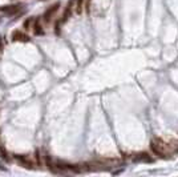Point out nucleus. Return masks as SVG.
I'll list each match as a JSON object with an SVG mask.
<instances>
[{
    "label": "nucleus",
    "instance_id": "3",
    "mask_svg": "<svg viewBox=\"0 0 178 177\" xmlns=\"http://www.w3.org/2000/svg\"><path fill=\"white\" fill-rule=\"evenodd\" d=\"M12 40L13 41L27 43V41H29V36H27L25 33H23L21 31H15V32H12Z\"/></svg>",
    "mask_w": 178,
    "mask_h": 177
},
{
    "label": "nucleus",
    "instance_id": "4",
    "mask_svg": "<svg viewBox=\"0 0 178 177\" xmlns=\"http://www.w3.org/2000/svg\"><path fill=\"white\" fill-rule=\"evenodd\" d=\"M20 9V5H5V7H0V11L2 12H5V13H16Z\"/></svg>",
    "mask_w": 178,
    "mask_h": 177
},
{
    "label": "nucleus",
    "instance_id": "1",
    "mask_svg": "<svg viewBox=\"0 0 178 177\" xmlns=\"http://www.w3.org/2000/svg\"><path fill=\"white\" fill-rule=\"evenodd\" d=\"M150 149L153 151L154 155H157L161 159L167 157V145L165 143L160 141V140H156V141L150 143Z\"/></svg>",
    "mask_w": 178,
    "mask_h": 177
},
{
    "label": "nucleus",
    "instance_id": "9",
    "mask_svg": "<svg viewBox=\"0 0 178 177\" xmlns=\"http://www.w3.org/2000/svg\"><path fill=\"white\" fill-rule=\"evenodd\" d=\"M83 2L84 0H77V4H76V11L77 12H81V9H83Z\"/></svg>",
    "mask_w": 178,
    "mask_h": 177
},
{
    "label": "nucleus",
    "instance_id": "6",
    "mask_svg": "<svg viewBox=\"0 0 178 177\" xmlns=\"http://www.w3.org/2000/svg\"><path fill=\"white\" fill-rule=\"evenodd\" d=\"M136 160H138V161H145V162H152V157L145 152L138 153V155L136 156Z\"/></svg>",
    "mask_w": 178,
    "mask_h": 177
},
{
    "label": "nucleus",
    "instance_id": "5",
    "mask_svg": "<svg viewBox=\"0 0 178 177\" xmlns=\"http://www.w3.org/2000/svg\"><path fill=\"white\" fill-rule=\"evenodd\" d=\"M16 159L19 160L20 161V164H21L23 166H24V168H32V162L29 161L28 159L25 157V156H21V155H18L16 156Z\"/></svg>",
    "mask_w": 178,
    "mask_h": 177
},
{
    "label": "nucleus",
    "instance_id": "10",
    "mask_svg": "<svg viewBox=\"0 0 178 177\" xmlns=\"http://www.w3.org/2000/svg\"><path fill=\"white\" fill-rule=\"evenodd\" d=\"M31 21H32V19H28L27 21L24 23V28L25 29H29V24H31Z\"/></svg>",
    "mask_w": 178,
    "mask_h": 177
},
{
    "label": "nucleus",
    "instance_id": "11",
    "mask_svg": "<svg viewBox=\"0 0 178 177\" xmlns=\"http://www.w3.org/2000/svg\"><path fill=\"white\" fill-rule=\"evenodd\" d=\"M0 49H3V39L0 38Z\"/></svg>",
    "mask_w": 178,
    "mask_h": 177
},
{
    "label": "nucleus",
    "instance_id": "8",
    "mask_svg": "<svg viewBox=\"0 0 178 177\" xmlns=\"http://www.w3.org/2000/svg\"><path fill=\"white\" fill-rule=\"evenodd\" d=\"M33 31H35V35H43L44 33V31H43V28H41V25L39 24V21H36L35 23V27H33Z\"/></svg>",
    "mask_w": 178,
    "mask_h": 177
},
{
    "label": "nucleus",
    "instance_id": "2",
    "mask_svg": "<svg viewBox=\"0 0 178 177\" xmlns=\"http://www.w3.org/2000/svg\"><path fill=\"white\" fill-rule=\"evenodd\" d=\"M59 7H60V3H55V4H52L49 8H47V11L44 12V16H43V19H44V21L49 23L52 20V18L55 16V13L59 11Z\"/></svg>",
    "mask_w": 178,
    "mask_h": 177
},
{
    "label": "nucleus",
    "instance_id": "7",
    "mask_svg": "<svg viewBox=\"0 0 178 177\" xmlns=\"http://www.w3.org/2000/svg\"><path fill=\"white\" fill-rule=\"evenodd\" d=\"M72 7H73V0L68 4V8H66V9H65V12H64L63 20H61V21H65L66 19H69V18H70V15H72Z\"/></svg>",
    "mask_w": 178,
    "mask_h": 177
}]
</instances>
